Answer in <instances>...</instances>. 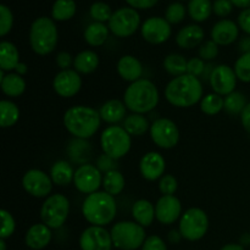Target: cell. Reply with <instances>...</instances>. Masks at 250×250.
I'll return each mask as SVG.
<instances>
[{
    "label": "cell",
    "mask_w": 250,
    "mask_h": 250,
    "mask_svg": "<svg viewBox=\"0 0 250 250\" xmlns=\"http://www.w3.org/2000/svg\"><path fill=\"white\" fill-rule=\"evenodd\" d=\"M182 204L176 195H163L155 204L156 220L161 225H172L182 216Z\"/></svg>",
    "instance_id": "cell-18"
},
{
    "label": "cell",
    "mask_w": 250,
    "mask_h": 250,
    "mask_svg": "<svg viewBox=\"0 0 250 250\" xmlns=\"http://www.w3.org/2000/svg\"><path fill=\"white\" fill-rule=\"evenodd\" d=\"M232 9H233V4L231 2V0H215V2L212 4V11L220 17L229 16L232 12Z\"/></svg>",
    "instance_id": "cell-49"
},
{
    "label": "cell",
    "mask_w": 250,
    "mask_h": 250,
    "mask_svg": "<svg viewBox=\"0 0 250 250\" xmlns=\"http://www.w3.org/2000/svg\"><path fill=\"white\" fill-rule=\"evenodd\" d=\"M51 233L50 227L46 226L45 224H34L27 231L26 237H24V243L28 248L33 250H42L49 246L51 242Z\"/></svg>",
    "instance_id": "cell-21"
},
{
    "label": "cell",
    "mask_w": 250,
    "mask_h": 250,
    "mask_svg": "<svg viewBox=\"0 0 250 250\" xmlns=\"http://www.w3.org/2000/svg\"><path fill=\"white\" fill-rule=\"evenodd\" d=\"M127 106L119 99H110L100 106L99 114L102 121L110 125H116L126 119Z\"/></svg>",
    "instance_id": "cell-24"
},
{
    "label": "cell",
    "mask_w": 250,
    "mask_h": 250,
    "mask_svg": "<svg viewBox=\"0 0 250 250\" xmlns=\"http://www.w3.org/2000/svg\"><path fill=\"white\" fill-rule=\"evenodd\" d=\"M142 37L148 43L158 45L168 41L172 33L171 24L163 17H150L146 20L141 28Z\"/></svg>",
    "instance_id": "cell-17"
},
{
    "label": "cell",
    "mask_w": 250,
    "mask_h": 250,
    "mask_svg": "<svg viewBox=\"0 0 250 250\" xmlns=\"http://www.w3.org/2000/svg\"><path fill=\"white\" fill-rule=\"evenodd\" d=\"M92 146L88 143L87 139L78 138H75L73 141H71L70 146L67 148V153L70 155L71 160L73 163L81 164V165L88 164V159L92 155Z\"/></svg>",
    "instance_id": "cell-32"
},
{
    "label": "cell",
    "mask_w": 250,
    "mask_h": 250,
    "mask_svg": "<svg viewBox=\"0 0 250 250\" xmlns=\"http://www.w3.org/2000/svg\"><path fill=\"white\" fill-rule=\"evenodd\" d=\"M141 26V16L133 7H121L112 14L109 21V29L119 38L133 36Z\"/></svg>",
    "instance_id": "cell-10"
},
{
    "label": "cell",
    "mask_w": 250,
    "mask_h": 250,
    "mask_svg": "<svg viewBox=\"0 0 250 250\" xmlns=\"http://www.w3.org/2000/svg\"><path fill=\"white\" fill-rule=\"evenodd\" d=\"M159 100L158 88L148 78H141L131 83L124 94L125 105L134 114H148L158 106Z\"/></svg>",
    "instance_id": "cell-3"
},
{
    "label": "cell",
    "mask_w": 250,
    "mask_h": 250,
    "mask_svg": "<svg viewBox=\"0 0 250 250\" xmlns=\"http://www.w3.org/2000/svg\"><path fill=\"white\" fill-rule=\"evenodd\" d=\"M239 28L250 36V9H246L238 16Z\"/></svg>",
    "instance_id": "cell-52"
},
{
    "label": "cell",
    "mask_w": 250,
    "mask_h": 250,
    "mask_svg": "<svg viewBox=\"0 0 250 250\" xmlns=\"http://www.w3.org/2000/svg\"><path fill=\"white\" fill-rule=\"evenodd\" d=\"M0 85L2 93L10 98L21 97L26 90V81L16 72H9L5 75L4 71L0 70Z\"/></svg>",
    "instance_id": "cell-25"
},
{
    "label": "cell",
    "mask_w": 250,
    "mask_h": 250,
    "mask_svg": "<svg viewBox=\"0 0 250 250\" xmlns=\"http://www.w3.org/2000/svg\"><path fill=\"white\" fill-rule=\"evenodd\" d=\"M102 117L98 110L87 105H75L63 114V126L78 139H89L100 128Z\"/></svg>",
    "instance_id": "cell-2"
},
{
    "label": "cell",
    "mask_w": 250,
    "mask_h": 250,
    "mask_svg": "<svg viewBox=\"0 0 250 250\" xmlns=\"http://www.w3.org/2000/svg\"><path fill=\"white\" fill-rule=\"evenodd\" d=\"M237 78L244 83H250V54H242L234 63Z\"/></svg>",
    "instance_id": "cell-41"
},
{
    "label": "cell",
    "mask_w": 250,
    "mask_h": 250,
    "mask_svg": "<svg viewBox=\"0 0 250 250\" xmlns=\"http://www.w3.org/2000/svg\"><path fill=\"white\" fill-rule=\"evenodd\" d=\"M109 27L102 22H93L84 29V41L90 46H102L109 38Z\"/></svg>",
    "instance_id": "cell-30"
},
{
    "label": "cell",
    "mask_w": 250,
    "mask_h": 250,
    "mask_svg": "<svg viewBox=\"0 0 250 250\" xmlns=\"http://www.w3.org/2000/svg\"><path fill=\"white\" fill-rule=\"evenodd\" d=\"M80 247L82 250H111V233L105 227L90 225L81 234Z\"/></svg>",
    "instance_id": "cell-14"
},
{
    "label": "cell",
    "mask_w": 250,
    "mask_h": 250,
    "mask_svg": "<svg viewBox=\"0 0 250 250\" xmlns=\"http://www.w3.org/2000/svg\"><path fill=\"white\" fill-rule=\"evenodd\" d=\"M82 214L92 226L105 227L116 217L117 204L115 197L105 190H98L87 195L82 204Z\"/></svg>",
    "instance_id": "cell-4"
},
{
    "label": "cell",
    "mask_w": 250,
    "mask_h": 250,
    "mask_svg": "<svg viewBox=\"0 0 250 250\" xmlns=\"http://www.w3.org/2000/svg\"><path fill=\"white\" fill-rule=\"evenodd\" d=\"M75 0H56L51 9V16L55 21H68L76 14Z\"/></svg>",
    "instance_id": "cell-37"
},
{
    "label": "cell",
    "mask_w": 250,
    "mask_h": 250,
    "mask_svg": "<svg viewBox=\"0 0 250 250\" xmlns=\"http://www.w3.org/2000/svg\"><path fill=\"white\" fill-rule=\"evenodd\" d=\"M125 186H126V181L119 170L110 171L103 176V188L112 197L121 194L122 190L125 189Z\"/></svg>",
    "instance_id": "cell-34"
},
{
    "label": "cell",
    "mask_w": 250,
    "mask_h": 250,
    "mask_svg": "<svg viewBox=\"0 0 250 250\" xmlns=\"http://www.w3.org/2000/svg\"><path fill=\"white\" fill-rule=\"evenodd\" d=\"M0 250H6V243H5V239L0 238Z\"/></svg>",
    "instance_id": "cell-61"
},
{
    "label": "cell",
    "mask_w": 250,
    "mask_h": 250,
    "mask_svg": "<svg viewBox=\"0 0 250 250\" xmlns=\"http://www.w3.org/2000/svg\"><path fill=\"white\" fill-rule=\"evenodd\" d=\"M219 55V45L212 39L203 42L199 46V58L204 61H212Z\"/></svg>",
    "instance_id": "cell-46"
},
{
    "label": "cell",
    "mask_w": 250,
    "mask_h": 250,
    "mask_svg": "<svg viewBox=\"0 0 250 250\" xmlns=\"http://www.w3.org/2000/svg\"><path fill=\"white\" fill-rule=\"evenodd\" d=\"M53 88L56 94L61 98H72L80 93L82 88V77L76 70H61L55 75Z\"/></svg>",
    "instance_id": "cell-16"
},
{
    "label": "cell",
    "mask_w": 250,
    "mask_h": 250,
    "mask_svg": "<svg viewBox=\"0 0 250 250\" xmlns=\"http://www.w3.org/2000/svg\"><path fill=\"white\" fill-rule=\"evenodd\" d=\"M112 243L120 250H137L142 248L146 239V229L136 221H120L112 226Z\"/></svg>",
    "instance_id": "cell-6"
},
{
    "label": "cell",
    "mask_w": 250,
    "mask_h": 250,
    "mask_svg": "<svg viewBox=\"0 0 250 250\" xmlns=\"http://www.w3.org/2000/svg\"><path fill=\"white\" fill-rule=\"evenodd\" d=\"M232 4L241 9H250V0H231Z\"/></svg>",
    "instance_id": "cell-57"
},
{
    "label": "cell",
    "mask_w": 250,
    "mask_h": 250,
    "mask_svg": "<svg viewBox=\"0 0 250 250\" xmlns=\"http://www.w3.org/2000/svg\"><path fill=\"white\" fill-rule=\"evenodd\" d=\"M212 12V2L210 0H190L188 4V14L195 22H203L210 17Z\"/></svg>",
    "instance_id": "cell-36"
},
{
    "label": "cell",
    "mask_w": 250,
    "mask_h": 250,
    "mask_svg": "<svg viewBox=\"0 0 250 250\" xmlns=\"http://www.w3.org/2000/svg\"><path fill=\"white\" fill-rule=\"evenodd\" d=\"M224 97L216 94V93L207 94L205 97H203L202 102H200V110L203 114L208 115V116H215V115L220 114L224 110Z\"/></svg>",
    "instance_id": "cell-38"
},
{
    "label": "cell",
    "mask_w": 250,
    "mask_h": 250,
    "mask_svg": "<svg viewBox=\"0 0 250 250\" xmlns=\"http://www.w3.org/2000/svg\"><path fill=\"white\" fill-rule=\"evenodd\" d=\"M187 65L188 60L181 54H168L165 59H164L163 66L167 73H170L173 77H178L185 73H187Z\"/></svg>",
    "instance_id": "cell-35"
},
{
    "label": "cell",
    "mask_w": 250,
    "mask_h": 250,
    "mask_svg": "<svg viewBox=\"0 0 250 250\" xmlns=\"http://www.w3.org/2000/svg\"><path fill=\"white\" fill-rule=\"evenodd\" d=\"M167 238H168V241H170V243L176 244V243H180L181 239H182L183 237H182V234H181L180 231H176V229H172V231L168 232Z\"/></svg>",
    "instance_id": "cell-56"
},
{
    "label": "cell",
    "mask_w": 250,
    "mask_h": 250,
    "mask_svg": "<svg viewBox=\"0 0 250 250\" xmlns=\"http://www.w3.org/2000/svg\"><path fill=\"white\" fill-rule=\"evenodd\" d=\"M149 132L155 146L161 149H172L180 142V129L177 125L166 117L155 120Z\"/></svg>",
    "instance_id": "cell-11"
},
{
    "label": "cell",
    "mask_w": 250,
    "mask_h": 250,
    "mask_svg": "<svg viewBox=\"0 0 250 250\" xmlns=\"http://www.w3.org/2000/svg\"><path fill=\"white\" fill-rule=\"evenodd\" d=\"M97 167L104 173L110 172V171L117 170L116 168L117 167V160H115V159L110 158L109 155H106V154L103 153L102 155L98 158Z\"/></svg>",
    "instance_id": "cell-48"
},
{
    "label": "cell",
    "mask_w": 250,
    "mask_h": 250,
    "mask_svg": "<svg viewBox=\"0 0 250 250\" xmlns=\"http://www.w3.org/2000/svg\"><path fill=\"white\" fill-rule=\"evenodd\" d=\"M209 229V217L200 208H190L186 210L180 219L178 231L182 237L189 242L202 239Z\"/></svg>",
    "instance_id": "cell-9"
},
{
    "label": "cell",
    "mask_w": 250,
    "mask_h": 250,
    "mask_svg": "<svg viewBox=\"0 0 250 250\" xmlns=\"http://www.w3.org/2000/svg\"><path fill=\"white\" fill-rule=\"evenodd\" d=\"M204 88L202 81L198 77L185 73L173 77L165 88V98L172 106L192 107L202 102L204 97Z\"/></svg>",
    "instance_id": "cell-1"
},
{
    "label": "cell",
    "mask_w": 250,
    "mask_h": 250,
    "mask_svg": "<svg viewBox=\"0 0 250 250\" xmlns=\"http://www.w3.org/2000/svg\"><path fill=\"white\" fill-rule=\"evenodd\" d=\"M20 119V109L14 102L4 99L0 102V126L10 128L15 126Z\"/></svg>",
    "instance_id": "cell-33"
},
{
    "label": "cell",
    "mask_w": 250,
    "mask_h": 250,
    "mask_svg": "<svg viewBox=\"0 0 250 250\" xmlns=\"http://www.w3.org/2000/svg\"><path fill=\"white\" fill-rule=\"evenodd\" d=\"M220 250H244V247L242 246V244L229 243V244H226V246L222 247Z\"/></svg>",
    "instance_id": "cell-59"
},
{
    "label": "cell",
    "mask_w": 250,
    "mask_h": 250,
    "mask_svg": "<svg viewBox=\"0 0 250 250\" xmlns=\"http://www.w3.org/2000/svg\"><path fill=\"white\" fill-rule=\"evenodd\" d=\"M0 216H1V231H0V238L6 239L14 234L15 229H16V222H15L14 216L7 210L1 209L0 210Z\"/></svg>",
    "instance_id": "cell-43"
},
{
    "label": "cell",
    "mask_w": 250,
    "mask_h": 250,
    "mask_svg": "<svg viewBox=\"0 0 250 250\" xmlns=\"http://www.w3.org/2000/svg\"><path fill=\"white\" fill-rule=\"evenodd\" d=\"M117 73L124 81L133 83L141 80L143 75V66L142 62L133 55H124L117 61Z\"/></svg>",
    "instance_id": "cell-23"
},
{
    "label": "cell",
    "mask_w": 250,
    "mask_h": 250,
    "mask_svg": "<svg viewBox=\"0 0 250 250\" xmlns=\"http://www.w3.org/2000/svg\"><path fill=\"white\" fill-rule=\"evenodd\" d=\"M126 1L127 4H129V6L133 7V9L146 10L155 6L156 2H158L159 0H126Z\"/></svg>",
    "instance_id": "cell-53"
},
{
    "label": "cell",
    "mask_w": 250,
    "mask_h": 250,
    "mask_svg": "<svg viewBox=\"0 0 250 250\" xmlns=\"http://www.w3.org/2000/svg\"><path fill=\"white\" fill-rule=\"evenodd\" d=\"M15 72L20 76L27 75V72H28V66H27L24 62H20L19 65L16 66V68H15Z\"/></svg>",
    "instance_id": "cell-58"
},
{
    "label": "cell",
    "mask_w": 250,
    "mask_h": 250,
    "mask_svg": "<svg viewBox=\"0 0 250 250\" xmlns=\"http://www.w3.org/2000/svg\"><path fill=\"white\" fill-rule=\"evenodd\" d=\"M151 125L149 124V120L142 114H132L127 115L124 120V128L128 132L129 136L141 137L146 134L150 129Z\"/></svg>",
    "instance_id": "cell-31"
},
{
    "label": "cell",
    "mask_w": 250,
    "mask_h": 250,
    "mask_svg": "<svg viewBox=\"0 0 250 250\" xmlns=\"http://www.w3.org/2000/svg\"><path fill=\"white\" fill-rule=\"evenodd\" d=\"M132 216L134 221L141 226L146 227L151 226L155 216V205L146 199H139L132 207Z\"/></svg>",
    "instance_id": "cell-26"
},
{
    "label": "cell",
    "mask_w": 250,
    "mask_h": 250,
    "mask_svg": "<svg viewBox=\"0 0 250 250\" xmlns=\"http://www.w3.org/2000/svg\"><path fill=\"white\" fill-rule=\"evenodd\" d=\"M241 244L242 246H249L250 244V233H244L241 237Z\"/></svg>",
    "instance_id": "cell-60"
},
{
    "label": "cell",
    "mask_w": 250,
    "mask_h": 250,
    "mask_svg": "<svg viewBox=\"0 0 250 250\" xmlns=\"http://www.w3.org/2000/svg\"><path fill=\"white\" fill-rule=\"evenodd\" d=\"M53 181L50 175L38 168H31L22 177V187L34 198H48L53 190Z\"/></svg>",
    "instance_id": "cell-13"
},
{
    "label": "cell",
    "mask_w": 250,
    "mask_h": 250,
    "mask_svg": "<svg viewBox=\"0 0 250 250\" xmlns=\"http://www.w3.org/2000/svg\"><path fill=\"white\" fill-rule=\"evenodd\" d=\"M237 78L234 68L229 65H217L215 66L211 76H210V85L216 94L221 97H227L229 94L234 92L237 85Z\"/></svg>",
    "instance_id": "cell-15"
},
{
    "label": "cell",
    "mask_w": 250,
    "mask_h": 250,
    "mask_svg": "<svg viewBox=\"0 0 250 250\" xmlns=\"http://www.w3.org/2000/svg\"><path fill=\"white\" fill-rule=\"evenodd\" d=\"M132 136L122 126L106 127L100 136V146L103 153L110 158L119 160L129 153L132 146Z\"/></svg>",
    "instance_id": "cell-7"
},
{
    "label": "cell",
    "mask_w": 250,
    "mask_h": 250,
    "mask_svg": "<svg viewBox=\"0 0 250 250\" xmlns=\"http://www.w3.org/2000/svg\"><path fill=\"white\" fill-rule=\"evenodd\" d=\"M20 62V53L16 45L9 41H2L0 43V70L9 73L15 71Z\"/></svg>",
    "instance_id": "cell-27"
},
{
    "label": "cell",
    "mask_w": 250,
    "mask_h": 250,
    "mask_svg": "<svg viewBox=\"0 0 250 250\" xmlns=\"http://www.w3.org/2000/svg\"><path fill=\"white\" fill-rule=\"evenodd\" d=\"M239 36V27L231 20H221L211 29V39L217 45H229Z\"/></svg>",
    "instance_id": "cell-20"
},
{
    "label": "cell",
    "mask_w": 250,
    "mask_h": 250,
    "mask_svg": "<svg viewBox=\"0 0 250 250\" xmlns=\"http://www.w3.org/2000/svg\"><path fill=\"white\" fill-rule=\"evenodd\" d=\"M238 48L242 51V54H250V36L243 37L239 41Z\"/></svg>",
    "instance_id": "cell-55"
},
{
    "label": "cell",
    "mask_w": 250,
    "mask_h": 250,
    "mask_svg": "<svg viewBox=\"0 0 250 250\" xmlns=\"http://www.w3.org/2000/svg\"><path fill=\"white\" fill-rule=\"evenodd\" d=\"M247 104L248 103H247L246 95L243 93L234 90L233 93L225 97L224 110L229 115H232V116H234V115H241L244 107L247 106Z\"/></svg>",
    "instance_id": "cell-39"
},
{
    "label": "cell",
    "mask_w": 250,
    "mask_h": 250,
    "mask_svg": "<svg viewBox=\"0 0 250 250\" xmlns=\"http://www.w3.org/2000/svg\"><path fill=\"white\" fill-rule=\"evenodd\" d=\"M14 24V16L12 12L6 5H0V36L5 37L10 33Z\"/></svg>",
    "instance_id": "cell-44"
},
{
    "label": "cell",
    "mask_w": 250,
    "mask_h": 250,
    "mask_svg": "<svg viewBox=\"0 0 250 250\" xmlns=\"http://www.w3.org/2000/svg\"><path fill=\"white\" fill-rule=\"evenodd\" d=\"M178 189V182L173 175H164L159 180V190L163 195H175Z\"/></svg>",
    "instance_id": "cell-45"
},
{
    "label": "cell",
    "mask_w": 250,
    "mask_h": 250,
    "mask_svg": "<svg viewBox=\"0 0 250 250\" xmlns=\"http://www.w3.org/2000/svg\"><path fill=\"white\" fill-rule=\"evenodd\" d=\"M241 121L243 125L244 129H246L248 133H250V103L247 104V106L244 107V110L241 114Z\"/></svg>",
    "instance_id": "cell-54"
},
{
    "label": "cell",
    "mask_w": 250,
    "mask_h": 250,
    "mask_svg": "<svg viewBox=\"0 0 250 250\" xmlns=\"http://www.w3.org/2000/svg\"><path fill=\"white\" fill-rule=\"evenodd\" d=\"M89 14L90 17L94 20V22H102V23H104V22L110 21L114 12L111 11V9H110V6L106 2L97 1L90 6Z\"/></svg>",
    "instance_id": "cell-40"
},
{
    "label": "cell",
    "mask_w": 250,
    "mask_h": 250,
    "mask_svg": "<svg viewBox=\"0 0 250 250\" xmlns=\"http://www.w3.org/2000/svg\"><path fill=\"white\" fill-rule=\"evenodd\" d=\"M73 60L75 58H72V55L67 51H60L55 58V62L60 70H68L70 66L73 65Z\"/></svg>",
    "instance_id": "cell-51"
},
{
    "label": "cell",
    "mask_w": 250,
    "mask_h": 250,
    "mask_svg": "<svg viewBox=\"0 0 250 250\" xmlns=\"http://www.w3.org/2000/svg\"><path fill=\"white\" fill-rule=\"evenodd\" d=\"M142 250H167V247L164 239L159 236H149L146 237Z\"/></svg>",
    "instance_id": "cell-50"
},
{
    "label": "cell",
    "mask_w": 250,
    "mask_h": 250,
    "mask_svg": "<svg viewBox=\"0 0 250 250\" xmlns=\"http://www.w3.org/2000/svg\"><path fill=\"white\" fill-rule=\"evenodd\" d=\"M204 29L199 24H188L180 29L176 36V44L181 49L190 50L195 46L202 45L204 42Z\"/></svg>",
    "instance_id": "cell-22"
},
{
    "label": "cell",
    "mask_w": 250,
    "mask_h": 250,
    "mask_svg": "<svg viewBox=\"0 0 250 250\" xmlns=\"http://www.w3.org/2000/svg\"><path fill=\"white\" fill-rule=\"evenodd\" d=\"M205 61L200 58H192L190 60H188L187 65V73L190 76H194V77H202L203 73L205 70Z\"/></svg>",
    "instance_id": "cell-47"
},
{
    "label": "cell",
    "mask_w": 250,
    "mask_h": 250,
    "mask_svg": "<svg viewBox=\"0 0 250 250\" xmlns=\"http://www.w3.org/2000/svg\"><path fill=\"white\" fill-rule=\"evenodd\" d=\"M58 28L55 22L46 16L33 21L29 31V44L37 55L45 56L53 53L58 45Z\"/></svg>",
    "instance_id": "cell-5"
},
{
    "label": "cell",
    "mask_w": 250,
    "mask_h": 250,
    "mask_svg": "<svg viewBox=\"0 0 250 250\" xmlns=\"http://www.w3.org/2000/svg\"><path fill=\"white\" fill-rule=\"evenodd\" d=\"M166 161L165 158L158 151H149L144 154L139 161V172L146 181L160 180L165 175Z\"/></svg>",
    "instance_id": "cell-19"
},
{
    "label": "cell",
    "mask_w": 250,
    "mask_h": 250,
    "mask_svg": "<svg viewBox=\"0 0 250 250\" xmlns=\"http://www.w3.org/2000/svg\"><path fill=\"white\" fill-rule=\"evenodd\" d=\"M49 175H50L54 185L59 186V187H65V186H68L71 182H73L75 170L68 161L58 160L53 164Z\"/></svg>",
    "instance_id": "cell-28"
},
{
    "label": "cell",
    "mask_w": 250,
    "mask_h": 250,
    "mask_svg": "<svg viewBox=\"0 0 250 250\" xmlns=\"http://www.w3.org/2000/svg\"><path fill=\"white\" fill-rule=\"evenodd\" d=\"M186 17V7L181 2H172L168 5L165 12V19L170 24H177Z\"/></svg>",
    "instance_id": "cell-42"
},
{
    "label": "cell",
    "mask_w": 250,
    "mask_h": 250,
    "mask_svg": "<svg viewBox=\"0 0 250 250\" xmlns=\"http://www.w3.org/2000/svg\"><path fill=\"white\" fill-rule=\"evenodd\" d=\"M70 214V200L63 194L49 195L41 208V219L51 229H60Z\"/></svg>",
    "instance_id": "cell-8"
},
{
    "label": "cell",
    "mask_w": 250,
    "mask_h": 250,
    "mask_svg": "<svg viewBox=\"0 0 250 250\" xmlns=\"http://www.w3.org/2000/svg\"><path fill=\"white\" fill-rule=\"evenodd\" d=\"M73 185L78 192L87 195L93 194L103 187L102 171L97 167V165H92L89 163L78 166L75 171Z\"/></svg>",
    "instance_id": "cell-12"
},
{
    "label": "cell",
    "mask_w": 250,
    "mask_h": 250,
    "mask_svg": "<svg viewBox=\"0 0 250 250\" xmlns=\"http://www.w3.org/2000/svg\"><path fill=\"white\" fill-rule=\"evenodd\" d=\"M99 66V56L93 50H83L75 56L73 60V70L80 75H89L93 73Z\"/></svg>",
    "instance_id": "cell-29"
}]
</instances>
